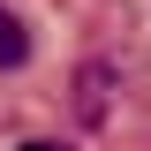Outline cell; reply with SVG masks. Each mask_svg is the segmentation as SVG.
I'll return each instance as SVG.
<instances>
[{
  "label": "cell",
  "mask_w": 151,
  "mask_h": 151,
  "mask_svg": "<svg viewBox=\"0 0 151 151\" xmlns=\"http://www.w3.org/2000/svg\"><path fill=\"white\" fill-rule=\"evenodd\" d=\"M23 60H30V30L0 8V68H23Z\"/></svg>",
  "instance_id": "1"
},
{
  "label": "cell",
  "mask_w": 151,
  "mask_h": 151,
  "mask_svg": "<svg viewBox=\"0 0 151 151\" xmlns=\"http://www.w3.org/2000/svg\"><path fill=\"white\" fill-rule=\"evenodd\" d=\"M76 113H83V121H98V113H106V60H91V68H83V91H76Z\"/></svg>",
  "instance_id": "2"
},
{
  "label": "cell",
  "mask_w": 151,
  "mask_h": 151,
  "mask_svg": "<svg viewBox=\"0 0 151 151\" xmlns=\"http://www.w3.org/2000/svg\"><path fill=\"white\" fill-rule=\"evenodd\" d=\"M23 151H60V144H53V136H38V144H23Z\"/></svg>",
  "instance_id": "3"
}]
</instances>
